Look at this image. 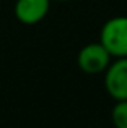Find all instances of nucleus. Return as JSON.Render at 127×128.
I'll return each mask as SVG.
<instances>
[{"label": "nucleus", "instance_id": "nucleus-1", "mask_svg": "<svg viewBox=\"0 0 127 128\" xmlns=\"http://www.w3.org/2000/svg\"><path fill=\"white\" fill-rule=\"evenodd\" d=\"M99 42L112 57H127V16H114L103 24Z\"/></svg>", "mask_w": 127, "mask_h": 128}, {"label": "nucleus", "instance_id": "nucleus-2", "mask_svg": "<svg viewBox=\"0 0 127 128\" xmlns=\"http://www.w3.org/2000/svg\"><path fill=\"white\" fill-rule=\"evenodd\" d=\"M112 55L101 42H90L80 49L77 55V63L80 70L86 75H98L106 72L111 65Z\"/></svg>", "mask_w": 127, "mask_h": 128}, {"label": "nucleus", "instance_id": "nucleus-3", "mask_svg": "<svg viewBox=\"0 0 127 128\" xmlns=\"http://www.w3.org/2000/svg\"><path fill=\"white\" fill-rule=\"evenodd\" d=\"M104 86L114 100L127 99V57L111 62L104 72Z\"/></svg>", "mask_w": 127, "mask_h": 128}, {"label": "nucleus", "instance_id": "nucleus-4", "mask_svg": "<svg viewBox=\"0 0 127 128\" xmlns=\"http://www.w3.org/2000/svg\"><path fill=\"white\" fill-rule=\"evenodd\" d=\"M51 0H16L15 16L23 24H36L46 18Z\"/></svg>", "mask_w": 127, "mask_h": 128}, {"label": "nucleus", "instance_id": "nucleus-5", "mask_svg": "<svg viewBox=\"0 0 127 128\" xmlns=\"http://www.w3.org/2000/svg\"><path fill=\"white\" fill-rule=\"evenodd\" d=\"M112 125L116 128H127V99L117 100L111 112Z\"/></svg>", "mask_w": 127, "mask_h": 128}, {"label": "nucleus", "instance_id": "nucleus-6", "mask_svg": "<svg viewBox=\"0 0 127 128\" xmlns=\"http://www.w3.org/2000/svg\"><path fill=\"white\" fill-rule=\"evenodd\" d=\"M51 2H69V0H51Z\"/></svg>", "mask_w": 127, "mask_h": 128}]
</instances>
